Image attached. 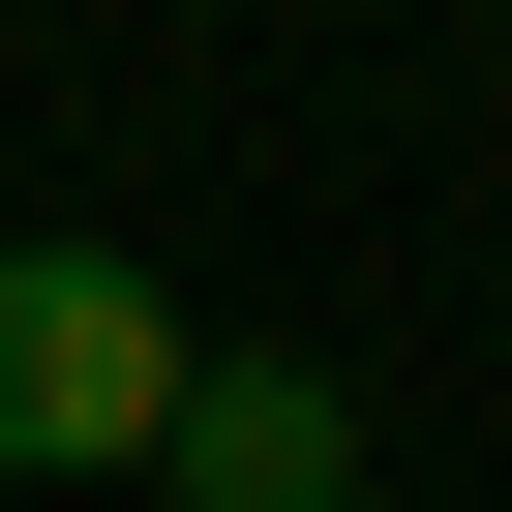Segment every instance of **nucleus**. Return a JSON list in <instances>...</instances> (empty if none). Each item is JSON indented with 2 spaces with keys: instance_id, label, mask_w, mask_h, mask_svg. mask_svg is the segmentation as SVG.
I'll list each match as a JSON object with an SVG mask.
<instances>
[{
  "instance_id": "f03ea898",
  "label": "nucleus",
  "mask_w": 512,
  "mask_h": 512,
  "mask_svg": "<svg viewBox=\"0 0 512 512\" xmlns=\"http://www.w3.org/2000/svg\"><path fill=\"white\" fill-rule=\"evenodd\" d=\"M151 482H181V512H362V392H332V362H211Z\"/></svg>"
},
{
  "instance_id": "f257e3e1",
  "label": "nucleus",
  "mask_w": 512,
  "mask_h": 512,
  "mask_svg": "<svg viewBox=\"0 0 512 512\" xmlns=\"http://www.w3.org/2000/svg\"><path fill=\"white\" fill-rule=\"evenodd\" d=\"M181 302L121 272V241H0V482H121V452H181Z\"/></svg>"
}]
</instances>
